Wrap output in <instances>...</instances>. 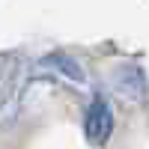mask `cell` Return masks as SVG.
I'll use <instances>...</instances> for the list:
<instances>
[{"instance_id": "obj_1", "label": "cell", "mask_w": 149, "mask_h": 149, "mask_svg": "<svg viewBox=\"0 0 149 149\" xmlns=\"http://www.w3.org/2000/svg\"><path fill=\"white\" fill-rule=\"evenodd\" d=\"M110 128H113V116H110V107L98 98L93 102L90 113H86V137L93 143H104L110 137Z\"/></svg>"}]
</instances>
